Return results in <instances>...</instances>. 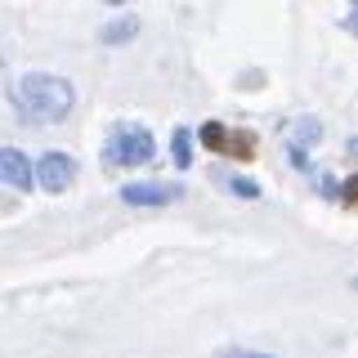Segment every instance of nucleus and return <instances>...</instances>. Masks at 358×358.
<instances>
[{"mask_svg":"<svg viewBox=\"0 0 358 358\" xmlns=\"http://www.w3.org/2000/svg\"><path fill=\"white\" fill-rule=\"evenodd\" d=\"M14 103L36 121H63L76 108V85L59 72H27L14 90Z\"/></svg>","mask_w":358,"mask_h":358,"instance_id":"obj_1","label":"nucleus"},{"mask_svg":"<svg viewBox=\"0 0 358 358\" xmlns=\"http://www.w3.org/2000/svg\"><path fill=\"white\" fill-rule=\"evenodd\" d=\"M157 157V139L139 121H117L103 139V166H148Z\"/></svg>","mask_w":358,"mask_h":358,"instance_id":"obj_2","label":"nucleus"},{"mask_svg":"<svg viewBox=\"0 0 358 358\" xmlns=\"http://www.w3.org/2000/svg\"><path fill=\"white\" fill-rule=\"evenodd\" d=\"M76 179L72 152H41V162L31 166V184H41L45 193H67Z\"/></svg>","mask_w":358,"mask_h":358,"instance_id":"obj_3","label":"nucleus"},{"mask_svg":"<svg viewBox=\"0 0 358 358\" xmlns=\"http://www.w3.org/2000/svg\"><path fill=\"white\" fill-rule=\"evenodd\" d=\"M179 197H184V188L171 184V179H134V184H121V201L126 206H171Z\"/></svg>","mask_w":358,"mask_h":358,"instance_id":"obj_4","label":"nucleus"},{"mask_svg":"<svg viewBox=\"0 0 358 358\" xmlns=\"http://www.w3.org/2000/svg\"><path fill=\"white\" fill-rule=\"evenodd\" d=\"M0 184L5 188H31V157L22 148H0Z\"/></svg>","mask_w":358,"mask_h":358,"instance_id":"obj_5","label":"nucleus"},{"mask_svg":"<svg viewBox=\"0 0 358 358\" xmlns=\"http://www.w3.org/2000/svg\"><path fill=\"white\" fill-rule=\"evenodd\" d=\"M139 27H143V22L134 14H121V18H112V22L99 27V41H103V45H130L134 36H139Z\"/></svg>","mask_w":358,"mask_h":358,"instance_id":"obj_6","label":"nucleus"},{"mask_svg":"<svg viewBox=\"0 0 358 358\" xmlns=\"http://www.w3.org/2000/svg\"><path fill=\"white\" fill-rule=\"evenodd\" d=\"M287 134H291V148H309V143L322 139V121L318 117H296Z\"/></svg>","mask_w":358,"mask_h":358,"instance_id":"obj_7","label":"nucleus"},{"mask_svg":"<svg viewBox=\"0 0 358 358\" xmlns=\"http://www.w3.org/2000/svg\"><path fill=\"white\" fill-rule=\"evenodd\" d=\"M171 162H175V171L193 166V130L188 126H175V134H171Z\"/></svg>","mask_w":358,"mask_h":358,"instance_id":"obj_8","label":"nucleus"},{"mask_svg":"<svg viewBox=\"0 0 358 358\" xmlns=\"http://www.w3.org/2000/svg\"><path fill=\"white\" fill-rule=\"evenodd\" d=\"M197 139H201V143H206V148H210V152H220V157H224V152H229V126H220V121H206V126H201V130H197Z\"/></svg>","mask_w":358,"mask_h":358,"instance_id":"obj_9","label":"nucleus"},{"mask_svg":"<svg viewBox=\"0 0 358 358\" xmlns=\"http://www.w3.org/2000/svg\"><path fill=\"white\" fill-rule=\"evenodd\" d=\"M224 157L251 162V157H255V134H251V130H229V152H224Z\"/></svg>","mask_w":358,"mask_h":358,"instance_id":"obj_10","label":"nucleus"},{"mask_svg":"<svg viewBox=\"0 0 358 358\" xmlns=\"http://www.w3.org/2000/svg\"><path fill=\"white\" fill-rule=\"evenodd\" d=\"M224 184H229V193H233V197H246V201L260 197V184H255V179H246V175H229Z\"/></svg>","mask_w":358,"mask_h":358,"instance_id":"obj_11","label":"nucleus"},{"mask_svg":"<svg viewBox=\"0 0 358 358\" xmlns=\"http://www.w3.org/2000/svg\"><path fill=\"white\" fill-rule=\"evenodd\" d=\"M215 358H278V354H264V350H246V345H224Z\"/></svg>","mask_w":358,"mask_h":358,"instance_id":"obj_12","label":"nucleus"},{"mask_svg":"<svg viewBox=\"0 0 358 358\" xmlns=\"http://www.w3.org/2000/svg\"><path fill=\"white\" fill-rule=\"evenodd\" d=\"M238 85H242V90H260V85H264V72H242Z\"/></svg>","mask_w":358,"mask_h":358,"instance_id":"obj_13","label":"nucleus"},{"mask_svg":"<svg viewBox=\"0 0 358 358\" xmlns=\"http://www.w3.org/2000/svg\"><path fill=\"white\" fill-rule=\"evenodd\" d=\"M341 197H345V201L358 197V179H345V184H341Z\"/></svg>","mask_w":358,"mask_h":358,"instance_id":"obj_14","label":"nucleus"},{"mask_svg":"<svg viewBox=\"0 0 358 358\" xmlns=\"http://www.w3.org/2000/svg\"><path fill=\"white\" fill-rule=\"evenodd\" d=\"M103 5H112V9H117V5H126V0H103Z\"/></svg>","mask_w":358,"mask_h":358,"instance_id":"obj_15","label":"nucleus"},{"mask_svg":"<svg viewBox=\"0 0 358 358\" xmlns=\"http://www.w3.org/2000/svg\"><path fill=\"white\" fill-rule=\"evenodd\" d=\"M0 76H5V59H0Z\"/></svg>","mask_w":358,"mask_h":358,"instance_id":"obj_16","label":"nucleus"}]
</instances>
